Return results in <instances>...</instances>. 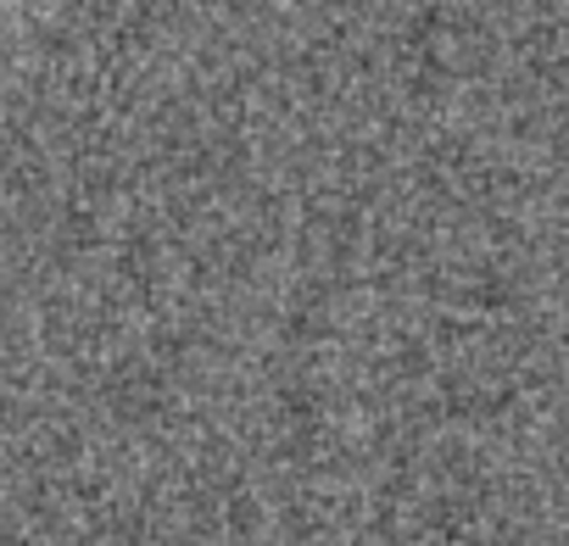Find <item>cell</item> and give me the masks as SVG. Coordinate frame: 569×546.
<instances>
[{
  "label": "cell",
  "instance_id": "1",
  "mask_svg": "<svg viewBox=\"0 0 569 546\" xmlns=\"http://www.w3.org/2000/svg\"><path fill=\"white\" fill-rule=\"evenodd\" d=\"M0 7H40V0H0Z\"/></svg>",
  "mask_w": 569,
  "mask_h": 546
}]
</instances>
